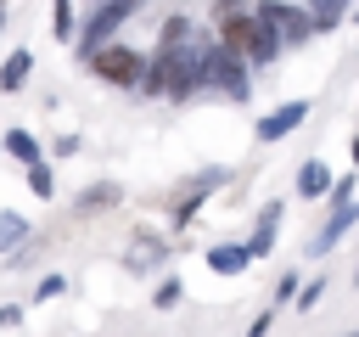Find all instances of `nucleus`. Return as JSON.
Returning <instances> with one entry per match:
<instances>
[{
  "instance_id": "nucleus-1",
  "label": "nucleus",
  "mask_w": 359,
  "mask_h": 337,
  "mask_svg": "<svg viewBox=\"0 0 359 337\" xmlns=\"http://www.w3.org/2000/svg\"><path fill=\"white\" fill-rule=\"evenodd\" d=\"M202 90H224L230 101H247V95H252L247 62H241L236 51H224L219 39H208V56H202Z\"/></svg>"
},
{
  "instance_id": "nucleus-2",
  "label": "nucleus",
  "mask_w": 359,
  "mask_h": 337,
  "mask_svg": "<svg viewBox=\"0 0 359 337\" xmlns=\"http://www.w3.org/2000/svg\"><path fill=\"white\" fill-rule=\"evenodd\" d=\"M140 6H146V0H95V6H90V17H84V28H73V39H79V62H84L95 45H107V39H112V34H118Z\"/></svg>"
},
{
  "instance_id": "nucleus-3",
  "label": "nucleus",
  "mask_w": 359,
  "mask_h": 337,
  "mask_svg": "<svg viewBox=\"0 0 359 337\" xmlns=\"http://www.w3.org/2000/svg\"><path fill=\"white\" fill-rule=\"evenodd\" d=\"M84 62H90V73H95V79H107V84H118V90H129V84L140 79V67H146V56H140L135 45H118V39L95 45Z\"/></svg>"
},
{
  "instance_id": "nucleus-4",
  "label": "nucleus",
  "mask_w": 359,
  "mask_h": 337,
  "mask_svg": "<svg viewBox=\"0 0 359 337\" xmlns=\"http://www.w3.org/2000/svg\"><path fill=\"white\" fill-rule=\"evenodd\" d=\"M275 34H280V45H303V39H314V17L303 11V6H286V0H258L252 6Z\"/></svg>"
},
{
  "instance_id": "nucleus-5",
  "label": "nucleus",
  "mask_w": 359,
  "mask_h": 337,
  "mask_svg": "<svg viewBox=\"0 0 359 337\" xmlns=\"http://www.w3.org/2000/svg\"><path fill=\"white\" fill-rule=\"evenodd\" d=\"M219 185H224V168H202V174H191L185 197L174 202V230H185V225L196 219V208H202V202H208V197H213Z\"/></svg>"
},
{
  "instance_id": "nucleus-6",
  "label": "nucleus",
  "mask_w": 359,
  "mask_h": 337,
  "mask_svg": "<svg viewBox=\"0 0 359 337\" xmlns=\"http://www.w3.org/2000/svg\"><path fill=\"white\" fill-rule=\"evenodd\" d=\"M303 118H309V101H286V107H275V112H264L252 135H258V140H286V135H292V129H297Z\"/></svg>"
},
{
  "instance_id": "nucleus-7",
  "label": "nucleus",
  "mask_w": 359,
  "mask_h": 337,
  "mask_svg": "<svg viewBox=\"0 0 359 337\" xmlns=\"http://www.w3.org/2000/svg\"><path fill=\"white\" fill-rule=\"evenodd\" d=\"M353 225H359V202L348 197V202H337V208H331V219L320 225V236H314V253H331V247H337V242H342Z\"/></svg>"
},
{
  "instance_id": "nucleus-8",
  "label": "nucleus",
  "mask_w": 359,
  "mask_h": 337,
  "mask_svg": "<svg viewBox=\"0 0 359 337\" xmlns=\"http://www.w3.org/2000/svg\"><path fill=\"white\" fill-rule=\"evenodd\" d=\"M280 51H286V45H280V34L258 17V28H252V39H247L241 62H247V67H269V62H280Z\"/></svg>"
},
{
  "instance_id": "nucleus-9",
  "label": "nucleus",
  "mask_w": 359,
  "mask_h": 337,
  "mask_svg": "<svg viewBox=\"0 0 359 337\" xmlns=\"http://www.w3.org/2000/svg\"><path fill=\"white\" fill-rule=\"evenodd\" d=\"M275 230H280V202H264V208H258V230H252V242H241L247 258H264V253L275 247Z\"/></svg>"
},
{
  "instance_id": "nucleus-10",
  "label": "nucleus",
  "mask_w": 359,
  "mask_h": 337,
  "mask_svg": "<svg viewBox=\"0 0 359 337\" xmlns=\"http://www.w3.org/2000/svg\"><path fill=\"white\" fill-rule=\"evenodd\" d=\"M252 258H247V247L241 242H219V247H208V270L213 275H241Z\"/></svg>"
},
{
  "instance_id": "nucleus-11",
  "label": "nucleus",
  "mask_w": 359,
  "mask_h": 337,
  "mask_svg": "<svg viewBox=\"0 0 359 337\" xmlns=\"http://www.w3.org/2000/svg\"><path fill=\"white\" fill-rule=\"evenodd\" d=\"M331 191V168L320 163V157H309L303 168H297V197H325Z\"/></svg>"
},
{
  "instance_id": "nucleus-12",
  "label": "nucleus",
  "mask_w": 359,
  "mask_h": 337,
  "mask_svg": "<svg viewBox=\"0 0 359 337\" xmlns=\"http://www.w3.org/2000/svg\"><path fill=\"white\" fill-rule=\"evenodd\" d=\"M28 67H34V56H28V51H11V56L0 62V90H6V95L22 90V84H28Z\"/></svg>"
},
{
  "instance_id": "nucleus-13",
  "label": "nucleus",
  "mask_w": 359,
  "mask_h": 337,
  "mask_svg": "<svg viewBox=\"0 0 359 337\" xmlns=\"http://www.w3.org/2000/svg\"><path fill=\"white\" fill-rule=\"evenodd\" d=\"M348 6H353V0H309L303 11L314 17V34H331V28L342 22V11H348Z\"/></svg>"
},
{
  "instance_id": "nucleus-14",
  "label": "nucleus",
  "mask_w": 359,
  "mask_h": 337,
  "mask_svg": "<svg viewBox=\"0 0 359 337\" xmlns=\"http://www.w3.org/2000/svg\"><path fill=\"white\" fill-rule=\"evenodd\" d=\"M0 152H11V157H17V163H22V168H28V163H39V157H45V152H39V140H34V135H28V129H11V135H6V140H0Z\"/></svg>"
},
{
  "instance_id": "nucleus-15",
  "label": "nucleus",
  "mask_w": 359,
  "mask_h": 337,
  "mask_svg": "<svg viewBox=\"0 0 359 337\" xmlns=\"http://www.w3.org/2000/svg\"><path fill=\"white\" fill-rule=\"evenodd\" d=\"M118 197H123V191L107 180V185H90V191H79V202H73V208H79V213H95V208H112Z\"/></svg>"
},
{
  "instance_id": "nucleus-16",
  "label": "nucleus",
  "mask_w": 359,
  "mask_h": 337,
  "mask_svg": "<svg viewBox=\"0 0 359 337\" xmlns=\"http://www.w3.org/2000/svg\"><path fill=\"white\" fill-rule=\"evenodd\" d=\"M17 242H28V219L11 213V208H0V253H11Z\"/></svg>"
},
{
  "instance_id": "nucleus-17",
  "label": "nucleus",
  "mask_w": 359,
  "mask_h": 337,
  "mask_svg": "<svg viewBox=\"0 0 359 337\" xmlns=\"http://www.w3.org/2000/svg\"><path fill=\"white\" fill-rule=\"evenodd\" d=\"M28 191H34V197H50V191H56V174H50V163H45V157H39V163H28Z\"/></svg>"
},
{
  "instance_id": "nucleus-18",
  "label": "nucleus",
  "mask_w": 359,
  "mask_h": 337,
  "mask_svg": "<svg viewBox=\"0 0 359 337\" xmlns=\"http://www.w3.org/2000/svg\"><path fill=\"white\" fill-rule=\"evenodd\" d=\"M180 292H185V286H180V275H163V281H157V292H151V303H157V309H174V303H180Z\"/></svg>"
},
{
  "instance_id": "nucleus-19",
  "label": "nucleus",
  "mask_w": 359,
  "mask_h": 337,
  "mask_svg": "<svg viewBox=\"0 0 359 337\" xmlns=\"http://www.w3.org/2000/svg\"><path fill=\"white\" fill-rule=\"evenodd\" d=\"M292 298H297V309H314V303L325 298V275H314V281H297V292H292Z\"/></svg>"
},
{
  "instance_id": "nucleus-20",
  "label": "nucleus",
  "mask_w": 359,
  "mask_h": 337,
  "mask_svg": "<svg viewBox=\"0 0 359 337\" xmlns=\"http://www.w3.org/2000/svg\"><path fill=\"white\" fill-rule=\"evenodd\" d=\"M50 22H56V39H73V0H50Z\"/></svg>"
},
{
  "instance_id": "nucleus-21",
  "label": "nucleus",
  "mask_w": 359,
  "mask_h": 337,
  "mask_svg": "<svg viewBox=\"0 0 359 337\" xmlns=\"http://www.w3.org/2000/svg\"><path fill=\"white\" fill-rule=\"evenodd\" d=\"M180 39H191V17H168V22H163V39H157V45H180Z\"/></svg>"
},
{
  "instance_id": "nucleus-22",
  "label": "nucleus",
  "mask_w": 359,
  "mask_h": 337,
  "mask_svg": "<svg viewBox=\"0 0 359 337\" xmlns=\"http://www.w3.org/2000/svg\"><path fill=\"white\" fill-rule=\"evenodd\" d=\"M353 185H359L353 174H342V180H331V191H325V197H331V208H337V202H348V197H353Z\"/></svg>"
},
{
  "instance_id": "nucleus-23",
  "label": "nucleus",
  "mask_w": 359,
  "mask_h": 337,
  "mask_svg": "<svg viewBox=\"0 0 359 337\" xmlns=\"http://www.w3.org/2000/svg\"><path fill=\"white\" fill-rule=\"evenodd\" d=\"M56 292H62V275H45L39 292H34V303H45V298H56Z\"/></svg>"
},
{
  "instance_id": "nucleus-24",
  "label": "nucleus",
  "mask_w": 359,
  "mask_h": 337,
  "mask_svg": "<svg viewBox=\"0 0 359 337\" xmlns=\"http://www.w3.org/2000/svg\"><path fill=\"white\" fill-rule=\"evenodd\" d=\"M269 326H275V309H264V315L247 326V337H269Z\"/></svg>"
},
{
  "instance_id": "nucleus-25",
  "label": "nucleus",
  "mask_w": 359,
  "mask_h": 337,
  "mask_svg": "<svg viewBox=\"0 0 359 337\" xmlns=\"http://www.w3.org/2000/svg\"><path fill=\"white\" fill-rule=\"evenodd\" d=\"M353 168H359V135H353Z\"/></svg>"
},
{
  "instance_id": "nucleus-26",
  "label": "nucleus",
  "mask_w": 359,
  "mask_h": 337,
  "mask_svg": "<svg viewBox=\"0 0 359 337\" xmlns=\"http://www.w3.org/2000/svg\"><path fill=\"white\" fill-rule=\"evenodd\" d=\"M353 286H359V270H353Z\"/></svg>"
},
{
  "instance_id": "nucleus-27",
  "label": "nucleus",
  "mask_w": 359,
  "mask_h": 337,
  "mask_svg": "<svg viewBox=\"0 0 359 337\" xmlns=\"http://www.w3.org/2000/svg\"><path fill=\"white\" fill-rule=\"evenodd\" d=\"M353 17H359V0H353Z\"/></svg>"
},
{
  "instance_id": "nucleus-28",
  "label": "nucleus",
  "mask_w": 359,
  "mask_h": 337,
  "mask_svg": "<svg viewBox=\"0 0 359 337\" xmlns=\"http://www.w3.org/2000/svg\"><path fill=\"white\" fill-rule=\"evenodd\" d=\"M0 11H6V0H0Z\"/></svg>"
},
{
  "instance_id": "nucleus-29",
  "label": "nucleus",
  "mask_w": 359,
  "mask_h": 337,
  "mask_svg": "<svg viewBox=\"0 0 359 337\" xmlns=\"http://www.w3.org/2000/svg\"><path fill=\"white\" fill-rule=\"evenodd\" d=\"M348 337H359V331H348Z\"/></svg>"
},
{
  "instance_id": "nucleus-30",
  "label": "nucleus",
  "mask_w": 359,
  "mask_h": 337,
  "mask_svg": "<svg viewBox=\"0 0 359 337\" xmlns=\"http://www.w3.org/2000/svg\"><path fill=\"white\" fill-rule=\"evenodd\" d=\"M90 6H95V0H90Z\"/></svg>"
}]
</instances>
